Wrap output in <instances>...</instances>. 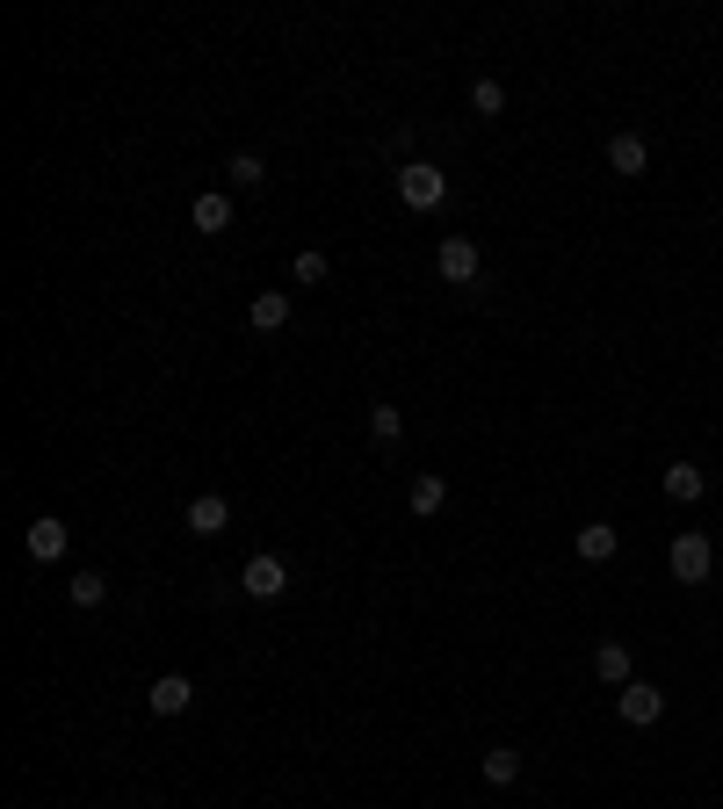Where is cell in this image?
<instances>
[{"instance_id": "obj_21", "label": "cell", "mask_w": 723, "mask_h": 809, "mask_svg": "<svg viewBox=\"0 0 723 809\" xmlns=\"http://www.w3.org/2000/svg\"><path fill=\"white\" fill-rule=\"evenodd\" d=\"M290 276H297V282H326V254H297Z\"/></svg>"}, {"instance_id": "obj_19", "label": "cell", "mask_w": 723, "mask_h": 809, "mask_svg": "<svg viewBox=\"0 0 723 809\" xmlns=\"http://www.w3.org/2000/svg\"><path fill=\"white\" fill-rule=\"evenodd\" d=\"M369 434H377V441H398V434H405V413H398V405H369Z\"/></svg>"}, {"instance_id": "obj_7", "label": "cell", "mask_w": 723, "mask_h": 809, "mask_svg": "<svg viewBox=\"0 0 723 809\" xmlns=\"http://www.w3.org/2000/svg\"><path fill=\"white\" fill-rule=\"evenodd\" d=\"M22 542H30V557H36V564H58L73 535H66V520H52V514H44V520H30V535H22Z\"/></svg>"}, {"instance_id": "obj_12", "label": "cell", "mask_w": 723, "mask_h": 809, "mask_svg": "<svg viewBox=\"0 0 723 809\" xmlns=\"http://www.w3.org/2000/svg\"><path fill=\"white\" fill-rule=\"evenodd\" d=\"M246 318H254V333H282V326H290V296H282V290H260Z\"/></svg>"}, {"instance_id": "obj_8", "label": "cell", "mask_w": 723, "mask_h": 809, "mask_svg": "<svg viewBox=\"0 0 723 809\" xmlns=\"http://www.w3.org/2000/svg\"><path fill=\"white\" fill-rule=\"evenodd\" d=\"M145 701H153V716H181V708L196 701L189 672H159V679H153V694H145Z\"/></svg>"}, {"instance_id": "obj_18", "label": "cell", "mask_w": 723, "mask_h": 809, "mask_svg": "<svg viewBox=\"0 0 723 809\" xmlns=\"http://www.w3.org/2000/svg\"><path fill=\"white\" fill-rule=\"evenodd\" d=\"M514 774H521V752H507V744H500V752H485V780H492V788H507Z\"/></svg>"}, {"instance_id": "obj_5", "label": "cell", "mask_w": 723, "mask_h": 809, "mask_svg": "<svg viewBox=\"0 0 723 809\" xmlns=\"http://www.w3.org/2000/svg\"><path fill=\"white\" fill-rule=\"evenodd\" d=\"M434 268H442V282H478L485 254H478V239H442V254H434Z\"/></svg>"}, {"instance_id": "obj_1", "label": "cell", "mask_w": 723, "mask_h": 809, "mask_svg": "<svg viewBox=\"0 0 723 809\" xmlns=\"http://www.w3.org/2000/svg\"><path fill=\"white\" fill-rule=\"evenodd\" d=\"M398 195H405V210H442L448 203V173L427 167V159H405V167H398Z\"/></svg>"}, {"instance_id": "obj_2", "label": "cell", "mask_w": 723, "mask_h": 809, "mask_svg": "<svg viewBox=\"0 0 723 809\" xmlns=\"http://www.w3.org/2000/svg\"><path fill=\"white\" fill-rule=\"evenodd\" d=\"M240 593H246V600H282V593H290V564H282V557H246V564H240Z\"/></svg>"}, {"instance_id": "obj_17", "label": "cell", "mask_w": 723, "mask_h": 809, "mask_svg": "<svg viewBox=\"0 0 723 809\" xmlns=\"http://www.w3.org/2000/svg\"><path fill=\"white\" fill-rule=\"evenodd\" d=\"M73 607H102L109 600V578H102V571H73Z\"/></svg>"}, {"instance_id": "obj_3", "label": "cell", "mask_w": 723, "mask_h": 809, "mask_svg": "<svg viewBox=\"0 0 723 809\" xmlns=\"http://www.w3.org/2000/svg\"><path fill=\"white\" fill-rule=\"evenodd\" d=\"M709 571H716L709 535H672V578H680V586H709Z\"/></svg>"}, {"instance_id": "obj_14", "label": "cell", "mask_w": 723, "mask_h": 809, "mask_svg": "<svg viewBox=\"0 0 723 809\" xmlns=\"http://www.w3.org/2000/svg\"><path fill=\"white\" fill-rule=\"evenodd\" d=\"M189 217H196V232H224V224H232V195H218V189H210V195H196V210H189Z\"/></svg>"}, {"instance_id": "obj_16", "label": "cell", "mask_w": 723, "mask_h": 809, "mask_svg": "<svg viewBox=\"0 0 723 809\" xmlns=\"http://www.w3.org/2000/svg\"><path fill=\"white\" fill-rule=\"evenodd\" d=\"M405 506H413V514H442V506H448V484H442V477H413Z\"/></svg>"}, {"instance_id": "obj_20", "label": "cell", "mask_w": 723, "mask_h": 809, "mask_svg": "<svg viewBox=\"0 0 723 809\" xmlns=\"http://www.w3.org/2000/svg\"><path fill=\"white\" fill-rule=\"evenodd\" d=\"M470 109H478V116H500V109H507V87L500 80H478V87H470Z\"/></svg>"}, {"instance_id": "obj_11", "label": "cell", "mask_w": 723, "mask_h": 809, "mask_svg": "<svg viewBox=\"0 0 723 809\" xmlns=\"http://www.w3.org/2000/svg\"><path fill=\"white\" fill-rule=\"evenodd\" d=\"M615 550H622V535L608 528V520H586V528H579V557H586V564H608Z\"/></svg>"}, {"instance_id": "obj_10", "label": "cell", "mask_w": 723, "mask_h": 809, "mask_svg": "<svg viewBox=\"0 0 723 809\" xmlns=\"http://www.w3.org/2000/svg\"><path fill=\"white\" fill-rule=\"evenodd\" d=\"M658 484H666V499H672V506H694V499L709 492V477H702L694 463H666V477H658Z\"/></svg>"}, {"instance_id": "obj_6", "label": "cell", "mask_w": 723, "mask_h": 809, "mask_svg": "<svg viewBox=\"0 0 723 809\" xmlns=\"http://www.w3.org/2000/svg\"><path fill=\"white\" fill-rule=\"evenodd\" d=\"M608 167H615L622 181H637V173H652V145H644L637 131H615V138H608Z\"/></svg>"}, {"instance_id": "obj_15", "label": "cell", "mask_w": 723, "mask_h": 809, "mask_svg": "<svg viewBox=\"0 0 723 809\" xmlns=\"http://www.w3.org/2000/svg\"><path fill=\"white\" fill-rule=\"evenodd\" d=\"M224 181H232V189H260V181H268V159H260V153H232Z\"/></svg>"}, {"instance_id": "obj_4", "label": "cell", "mask_w": 723, "mask_h": 809, "mask_svg": "<svg viewBox=\"0 0 723 809\" xmlns=\"http://www.w3.org/2000/svg\"><path fill=\"white\" fill-rule=\"evenodd\" d=\"M615 708H622V723H630V730H652L658 716H666V694H658L652 679H630V687L615 694Z\"/></svg>"}, {"instance_id": "obj_9", "label": "cell", "mask_w": 723, "mask_h": 809, "mask_svg": "<svg viewBox=\"0 0 723 809\" xmlns=\"http://www.w3.org/2000/svg\"><path fill=\"white\" fill-rule=\"evenodd\" d=\"M181 520H189V535H224V528H232V506H224L218 492H203V499H189Z\"/></svg>"}, {"instance_id": "obj_13", "label": "cell", "mask_w": 723, "mask_h": 809, "mask_svg": "<svg viewBox=\"0 0 723 809\" xmlns=\"http://www.w3.org/2000/svg\"><path fill=\"white\" fill-rule=\"evenodd\" d=\"M593 672H601L608 687H630V643H601V651H593Z\"/></svg>"}]
</instances>
